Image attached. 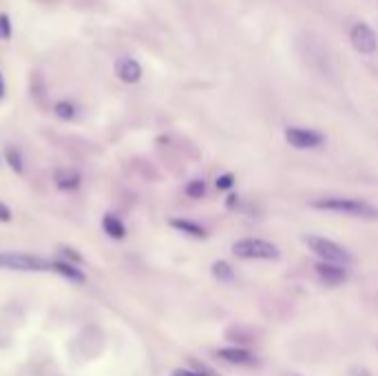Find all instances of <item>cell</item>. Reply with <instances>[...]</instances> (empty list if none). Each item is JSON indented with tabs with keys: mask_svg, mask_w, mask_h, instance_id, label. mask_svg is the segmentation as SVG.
Here are the masks:
<instances>
[{
	"mask_svg": "<svg viewBox=\"0 0 378 376\" xmlns=\"http://www.w3.org/2000/svg\"><path fill=\"white\" fill-rule=\"evenodd\" d=\"M55 116L62 118V120H71L76 116V109H74V104H69V102H58V104H55Z\"/></svg>",
	"mask_w": 378,
	"mask_h": 376,
	"instance_id": "obj_16",
	"label": "cell"
},
{
	"mask_svg": "<svg viewBox=\"0 0 378 376\" xmlns=\"http://www.w3.org/2000/svg\"><path fill=\"white\" fill-rule=\"evenodd\" d=\"M171 376H213V374L204 372V370H184V368H181V370H175Z\"/></svg>",
	"mask_w": 378,
	"mask_h": 376,
	"instance_id": "obj_18",
	"label": "cell"
},
{
	"mask_svg": "<svg viewBox=\"0 0 378 376\" xmlns=\"http://www.w3.org/2000/svg\"><path fill=\"white\" fill-rule=\"evenodd\" d=\"M286 140L294 148H316V146L323 144V135H321L318 131H312V129L292 127L286 131Z\"/></svg>",
	"mask_w": 378,
	"mask_h": 376,
	"instance_id": "obj_5",
	"label": "cell"
},
{
	"mask_svg": "<svg viewBox=\"0 0 378 376\" xmlns=\"http://www.w3.org/2000/svg\"><path fill=\"white\" fill-rule=\"evenodd\" d=\"M232 253L239 259H276L279 248L272 242L246 237V239H237L232 244Z\"/></svg>",
	"mask_w": 378,
	"mask_h": 376,
	"instance_id": "obj_3",
	"label": "cell"
},
{
	"mask_svg": "<svg viewBox=\"0 0 378 376\" xmlns=\"http://www.w3.org/2000/svg\"><path fill=\"white\" fill-rule=\"evenodd\" d=\"M318 279L328 284V286H341L347 281V268L345 266H339V263H326L321 261L314 266Z\"/></svg>",
	"mask_w": 378,
	"mask_h": 376,
	"instance_id": "obj_7",
	"label": "cell"
},
{
	"mask_svg": "<svg viewBox=\"0 0 378 376\" xmlns=\"http://www.w3.org/2000/svg\"><path fill=\"white\" fill-rule=\"evenodd\" d=\"M303 242L321 261H326V263H339V266H347V263H352V259H354L352 255H349V250H345L341 244H336L332 239H326V237L307 235Z\"/></svg>",
	"mask_w": 378,
	"mask_h": 376,
	"instance_id": "obj_2",
	"label": "cell"
},
{
	"mask_svg": "<svg viewBox=\"0 0 378 376\" xmlns=\"http://www.w3.org/2000/svg\"><path fill=\"white\" fill-rule=\"evenodd\" d=\"M51 270L60 272L62 277H66V279H71V281H78V284H82V281H84V274H82L76 266H71V263L55 261V263H51Z\"/></svg>",
	"mask_w": 378,
	"mask_h": 376,
	"instance_id": "obj_12",
	"label": "cell"
},
{
	"mask_svg": "<svg viewBox=\"0 0 378 376\" xmlns=\"http://www.w3.org/2000/svg\"><path fill=\"white\" fill-rule=\"evenodd\" d=\"M102 226H104V232H106L108 237H113V239H122V237L126 235L124 224H122V221H120L115 215H106V217L102 219Z\"/></svg>",
	"mask_w": 378,
	"mask_h": 376,
	"instance_id": "obj_10",
	"label": "cell"
},
{
	"mask_svg": "<svg viewBox=\"0 0 378 376\" xmlns=\"http://www.w3.org/2000/svg\"><path fill=\"white\" fill-rule=\"evenodd\" d=\"M314 208L318 211H330V213H341L349 217H363V219H376L378 217V208L372 206L370 202L354 200V197H323V200H314Z\"/></svg>",
	"mask_w": 378,
	"mask_h": 376,
	"instance_id": "obj_1",
	"label": "cell"
},
{
	"mask_svg": "<svg viewBox=\"0 0 378 376\" xmlns=\"http://www.w3.org/2000/svg\"><path fill=\"white\" fill-rule=\"evenodd\" d=\"M213 274H215V279H219V281H232L234 279V270L230 268V263H226V261L213 263Z\"/></svg>",
	"mask_w": 378,
	"mask_h": 376,
	"instance_id": "obj_14",
	"label": "cell"
},
{
	"mask_svg": "<svg viewBox=\"0 0 378 376\" xmlns=\"http://www.w3.org/2000/svg\"><path fill=\"white\" fill-rule=\"evenodd\" d=\"M115 74L122 82H129V85H135V82L142 78V67H139L137 60L133 58H120L115 62Z\"/></svg>",
	"mask_w": 378,
	"mask_h": 376,
	"instance_id": "obj_9",
	"label": "cell"
},
{
	"mask_svg": "<svg viewBox=\"0 0 378 376\" xmlns=\"http://www.w3.org/2000/svg\"><path fill=\"white\" fill-rule=\"evenodd\" d=\"M352 376H372V374H370L368 370H356V372H354Z\"/></svg>",
	"mask_w": 378,
	"mask_h": 376,
	"instance_id": "obj_23",
	"label": "cell"
},
{
	"mask_svg": "<svg viewBox=\"0 0 378 376\" xmlns=\"http://www.w3.org/2000/svg\"><path fill=\"white\" fill-rule=\"evenodd\" d=\"M237 204H239V195H230L228 202H226V206H228V208H234Z\"/></svg>",
	"mask_w": 378,
	"mask_h": 376,
	"instance_id": "obj_22",
	"label": "cell"
},
{
	"mask_svg": "<svg viewBox=\"0 0 378 376\" xmlns=\"http://www.w3.org/2000/svg\"><path fill=\"white\" fill-rule=\"evenodd\" d=\"M217 356L230 365H255L257 363L255 354L244 350V347H223V350L217 352Z\"/></svg>",
	"mask_w": 378,
	"mask_h": 376,
	"instance_id": "obj_8",
	"label": "cell"
},
{
	"mask_svg": "<svg viewBox=\"0 0 378 376\" xmlns=\"http://www.w3.org/2000/svg\"><path fill=\"white\" fill-rule=\"evenodd\" d=\"M7 162H9V166L16 173H22V160H20V153L18 151L7 148Z\"/></svg>",
	"mask_w": 378,
	"mask_h": 376,
	"instance_id": "obj_17",
	"label": "cell"
},
{
	"mask_svg": "<svg viewBox=\"0 0 378 376\" xmlns=\"http://www.w3.org/2000/svg\"><path fill=\"white\" fill-rule=\"evenodd\" d=\"M349 40H352V45L360 53H374L378 47V38H376L374 29H370L368 25H356L352 34H349Z\"/></svg>",
	"mask_w": 378,
	"mask_h": 376,
	"instance_id": "obj_6",
	"label": "cell"
},
{
	"mask_svg": "<svg viewBox=\"0 0 378 376\" xmlns=\"http://www.w3.org/2000/svg\"><path fill=\"white\" fill-rule=\"evenodd\" d=\"M171 226L190 235V237H200V239H204V237H206V230L200 224H195V221H188V219H173Z\"/></svg>",
	"mask_w": 378,
	"mask_h": 376,
	"instance_id": "obj_11",
	"label": "cell"
},
{
	"mask_svg": "<svg viewBox=\"0 0 378 376\" xmlns=\"http://www.w3.org/2000/svg\"><path fill=\"white\" fill-rule=\"evenodd\" d=\"M9 219H11V211L5 204H0V221H9Z\"/></svg>",
	"mask_w": 378,
	"mask_h": 376,
	"instance_id": "obj_21",
	"label": "cell"
},
{
	"mask_svg": "<svg viewBox=\"0 0 378 376\" xmlns=\"http://www.w3.org/2000/svg\"><path fill=\"white\" fill-rule=\"evenodd\" d=\"M0 268H9V270H49L51 263L31 257V255H20V253H3L0 255Z\"/></svg>",
	"mask_w": 378,
	"mask_h": 376,
	"instance_id": "obj_4",
	"label": "cell"
},
{
	"mask_svg": "<svg viewBox=\"0 0 378 376\" xmlns=\"http://www.w3.org/2000/svg\"><path fill=\"white\" fill-rule=\"evenodd\" d=\"M186 195L192 200H200L206 195V184L202 182V179H192V182L186 186Z\"/></svg>",
	"mask_w": 378,
	"mask_h": 376,
	"instance_id": "obj_15",
	"label": "cell"
},
{
	"mask_svg": "<svg viewBox=\"0 0 378 376\" xmlns=\"http://www.w3.org/2000/svg\"><path fill=\"white\" fill-rule=\"evenodd\" d=\"M55 184H58V188H62V190H74L80 184V175L74 171H58V175H55Z\"/></svg>",
	"mask_w": 378,
	"mask_h": 376,
	"instance_id": "obj_13",
	"label": "cell"
},
{
	"mask_svg": "<svg viewBox=\"0 0 378 376\" xmlns=\"http://www.w3.org/2000/svg\"><path fill=\"white\" fill-rule=\"evenodd\" d=\"M234 184V177L230 175V173H226V175H221V177H217V188H221V190H226V188H230Z\"/></svg>",
	"mask_w": 378,
	"mask_h": 376,
	"instance_id": "obj_20",
	"label": "cell"
},
{
	"mask_svg": "<svg viewBox=\"0 0 378 376\" xmlns=\"http://www.w3.org/2000/svg\"><path fill=\"white\" fill-rule=\"evenodd\" d=\"M3 93H5V85H3V76H0V97H3Z\"/></svg>",
	"mask_w": 378,
	"mask_h": 376,
	"instance_id": "obj_24",
	"label": "cell"
},
{
	"mask_svg": "<svg viewBox=\"0 0 378 376\" xmlns=\"http://www.w3.org/2000/svg\"><path fill=\"white\" fill-rule=\"evenodd\" d=\"M11 36V25L5 13H0V38H9Z\"/></svg>",
	"mask_w": 378,
	"mask_h": 376,
	"instance_id": "obj_19",
	"label": "cell"
}]
</instances>
